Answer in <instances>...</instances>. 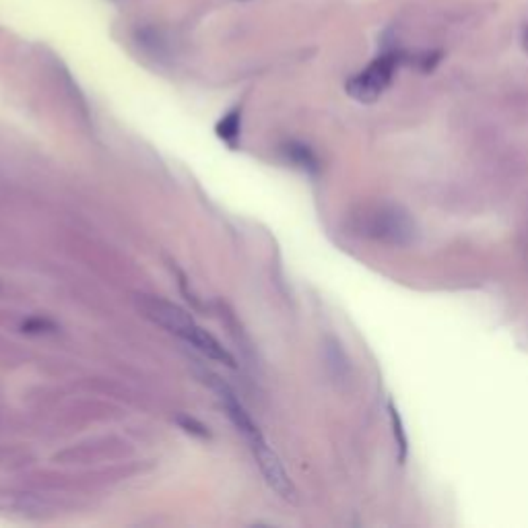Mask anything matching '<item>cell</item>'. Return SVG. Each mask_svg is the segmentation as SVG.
<instances>
[{"label": "cell", "mask_w": 528, "mask_h": 528, "mask_svg": "<svg viewBox=\"0 0 528 528\" xmlns=\"http://www.w3.org/2000/svg\"><path fill=\"white\" fill-rule=\"evenodd\" d=\"M401 54L399 52H384L382 56L372 60L361 73L349 79L347 93L353 100L361 101V104H372L386 91L393 83L396 68L401 65Z\"/></svg>", "instance_id": "cell-3"}, {"label": "cell", "mask_w": 528, "mask_h": 528, "mask_svg": "<svg viewBox=\"0 0 528 528\" xmlns=\"http://www.w3.org/2000/svg\"><path fill=\"white\" fill-rule=\"evenodd\" d=\"M207 378L212 390L219 394V401H221L231 423L236 425L239 434L244 436V440L248 442V448L252 452L254 461L258 464L260 472H263L266 485H269L277 496L287 499V502H293V499H296V487H293L283 463H281V458L277 456V452L273 450V446L266 442V437L263 436L256 421L252 420L248 409L244 407V402L238 399L236 393H233L221 378H217V376L212 374H207Z\"/></svg>", "instance_id": "cell-1"}, {"label": "cell", "mask_w": 528, "mask_h": 528, "mask_svg": "<svg viewBox=\"0 0 528 528\" xmlns=\"http://www.w3.org/2000/svg\"><path fill=\"white\" fill-rule=\"evenodd\" d=\"M390 420H393L394 437H396V442H399V448H401V461H404V458H407V437H404V431H402V423H401L399 411L394 409V404H393V402H390Z\"/></svg>", "instance_id": "cell-5"}, {"label": "cell", "mask_w": 528, "mask_h": 528, "mask_svg": "<svg viewBox=\"0 0 528 528\" xmlns=\"http://www.w3.org/2000/svg\"><path fill=\"white\" fill-rule=\"evenodd\" d=\"M141 307L147 318L157 322V325L166 328V331H169L171 334H176L177 339L188 342L192 349H196V351L203 353L204 358H209L211 361L223 363V366H229V368L236 366V361H233L228 349L212 337L209 331H204V328L198 325V322L192 318L186 310H182L180 306L169 304V301L160 299V298H145L143 299Z\"/></svg>", "instance_id": "cell-2"}, {"label": "cell", "mask_w": 528, "mask_h": 528, "mask_svg": "<svg viewBox=\"0 0 528 528\" xmlns=\"http://www.w3.org/2000/svg\"><path fill=\"white\" fill-rule=\"evenodd\" d=\"M239 130H242V112L239 109H231L229 114H225L217 125V136L223 143H228L229 147L238 145Z\"/></svg>", "instance_id": "cell-4"}]
</instances>
